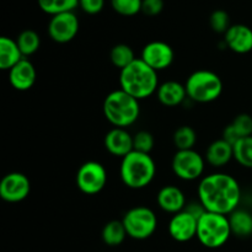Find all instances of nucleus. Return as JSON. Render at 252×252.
<instances>
[{
  "label": "nucleus",
  "instance_id": "f257e3e1",
  "mask_svg": "<svg viewBox=\"0 0 252 252\" xmlns=\"http://www.w3.org/2000/svg\"><path fill=\"white\" fill-rule=\"evenodd\" d=\"M198 201L207 212L229 216L238 209L241 189L231 175L224 172L207 175L198 185Z\"/></svg>",
  "mask_w": 252,
  "mask_h": 252
},
{
  "label": "nucleus",
  "instance_id": "5701e85b",
  "mask_svg": "<svg viewBox=\"0 0 252 252\" xmlns=\"http://www.w3.org/2000/svg\"><path fill=\"white\" fill-rule=\"evenodd\" d=\"M16 43L21 51L22 56L30 57L36 53L41 46V38L33 30H25L17 36Z\"/></svg>",
  "mask_w": 252,
  "mask_h": 252
},
{
  "label": "nucleus",
  "instance_id": "9b49d317",
  "mask_svg": "<svg viewBox=\"0 0 252 252\" xmlns=\"http://www.w3.org/2000/svg\"><path fill=\"white\" fill-rule=\"evenodd\" d=\"M79 32V19L73 11L52 16L48 24V34L57 43L73 41Z\"/></svg>",
  "mask_w": 252,
  "mask_h": 252
},
{
  "label": "nucleus",
  "instance_id": "9d476101",
  "mask_svg": "<svg viewBox=\"0 0 252 252\" xmlns=\"http://www.w3.org/2000/svg\"><path fill=\"white\" fill-rule=\"evenodd\" d=\"M31 192V182L21 172H10L0 182V197L7 203H19L26 199Z\"/></svg>",
  "mask_w": 252,
  "mask_h": 252
},
{
  "label": "nucleus",
  "instance_id": "f3484780",
  "mask_svg": "<svg viewBox=\"0 0 252 252\" xmlns=\"http://www.w3.org/2000/svg\"><path fill=\"white\" fill-rule=\"evenodd\" d=\"M158 204L164 212L170 214L180 213L186 207V197L185 193L176 186L167 185L164 186L157 196Z\"/></svg>",
  "mask_w": 252,
  "mask_h": 252
},
{
  "label": "nucleus",
  "instance_id": "c85d7f7f",
  "mask_svg": "<svg viewBox=\"0 0 252 252\" xmlns=\"http://www.w3.org/2000/svg\"><path fill=\"white\" fill-rule=\"evenodd\" d=\"M230 126L239 139L252 135V117L248 113H241V115L236 116Z\"/></svg>",
  "mask_w": 252,
  "mask_h": 252
},
{
  "label": "nucleus",
  "instance_id": "c756f323",
  "mask_svg": "<svg viewBox=\"0 0 252 252\" xmlns=\"http://www.w3.org/2000/svg\"><path fill=\"white\" fill-rule=\"evenodd\" d=\"M154 137L148 130H139L133 135V147L135 152L149 154L154 148Z\"/></svg>",
  "mask_w": 252,
  "mask_h": 252
},
{
  "label": "nucleus",
  "instance_id": "7c9ffc66",
  "mask_svg": "<svg viewBox=\"0 0 252 252\" xmlns=\"http://www.w3.org/2000/svg\"><path fill=\"white\" fill-rule=\"evenodd\" d=\"M209 22H211L212 30L217 33H225L229 27L231 26L228 12L224 10H216L212 12Z\"/></svg>",
  "mask_w": 252,
  "mask_h": 252
},
{
  "label": "nucleus",
  "instance_id": "393cba45",
  "mask_svg": "<svg viewBox=\"0 0 252 252\" xmlns=\"http://www.w3.org/2000/svg\"><path fill=\"white\" fill-rule=\"evenodd\" d=\"M37 1L39 9L52 16L73 11L79 5V0H37Z\"/></svg>",
  "mask_w": 252,
  "mask_h": 252
},
{
  "label": "nucleus",
  "instance_id": "a211bd4d",
  "mask_svg": "<svg viewBox=\"0 0 252 252\" xmlns=\"http://www.w3.org/2000/svg\"><path fill=\"white\" fill-rule=\"evenodd\" d=\"M157 96L161 105L167 106V107H175V106L181 105L186 100L187 93L186 88L181 83L169 80L160 84L157 91Z\"/></svg>",
  "mask_w": 252,
  "mask_h": 252
},
{
  "label": "nucleus",
  "instance_id": "4be33fe9",
  "mask_svg": "<svg viewBox=\"0 0 252 252\" xmlns=\"http://www.w3.org/2000/svg\"><path fill=\"white\" fill-rule=\"evenodd\" d=\"M128 236L122 220H111L103 226L102 240L108 246H118Z\"/></svg>",
  "mask_w": 252,
  "mask_h": 252
},
{
  "label": "nucleus",
  "instance_id": "aec40b11",
  "mask_svg": "<svg viewBox=\"0 0 252 252\" xmlns=\"http://www.w3.org/2000/svg\"><path fill=\"white\" fill-rule=\"evenodd\" d=\"M24 58L25 57L22 56L16 41L9 37L0 38V69L1 70H10Z\"/></svg>",
  "mask_w": 252,
  "mask_h": 252
},
{
  "label": "nucleus",
  "instance_id": "1a4fd4ad",
  "mask_svg": "<svg viewBox=\"0 0 252 252\" xmlns=\"http://www.w3.org/2000/svg\"><path fill=\"white\" fill-rule=\"evenodd\" d=\"M107 184V171L101 162L86 161L76 172V186L83 193L97 194Z\"/></svg>",
  "mask_w": 252,
  "mask_h": 252
},
{
  "label": "nucleus",
  "instance_id": "39448f33",
  "mask_svg": "<svg viewBox=\"0 0 252 252\" xmlns=\"http://www.w3.org/2000/svg\"><path fill=\"white\" fill-rule=\"evenodd\" d=\"M231 236L229 218L218 213L206 212L198 219L197 236L199 243L207 249H218L228 243Z\"/></svg>",
  "mask_w": 252,
  "mask_h": 252
},
{
  "label": "nucleus",
  "instance_id": "72a5a7b5",
  "mask_svg": "<svg viewBox=\"0 0 252 252\" xmlns=\"http://www.w3.org/2000/svg\"><path fill=\"white\" fill-rule=\"evenodd\" d=\"M184 211H186L187 213H189L192 217H194L197 220H198V219L201 218V217L207 212L206 208L203 207V204H202L199 201L198 202H191V203L186 204V207H185Z\"/></svg>",
  "mask_w": 252,
  "mask_h": 252
},
{
  "label": "nucleus",
  "instance_id": "6e6552de",
  "mask_svg": "<svg viewBox=\"0 0 252 252\" xmlns=\"http://www.w3.org/2000/svg\"><path fill=\"white\" fill-rule=\"evenodd\" d=\"M206 160L194 149L177 150L172 158L171 167L174 174L184 181H194L204 172Z\"/></svg>",
  "mask_w": 252,
  "mask_h": 252
},
{
  "label": "nucleus",
  "instance_id": "cd10ccee",
  "mask_svg": "<svg viewBox=\"0 0 252 252\" xmlns=\"http://www.w3.org/2000/svg\"><path fill=\"white\" fill-rule=\"evenodd\" d=\"M143 0H111L112 9L122 16H134L142 11Z\"/></svg>",
  "mask_w": 252,
  "mask_h": 252
},
{
  "label": "nucleus",
  "instance_id": "ddd939ff",
  "mask_svg": "<svg viewBox=\"0 0 252 252\" xmlns=\"http://www.w3.org/2000/svg\"><path fill=\"white\" fill-rule=\"evenodd\" d=\"M198 220L186 211L172 216L169 221V234L177 243H187L197 236Z\"/></svg>",
  "mask_w": 252,
  "mask_h": 252
},
{
  "label": "nucleus",
  "instance_id": "7ed1b4c3",
  "mask_svg": "<svg viewBox=\"0 0 252 252\" xmlns=\"http://www.w3.org/2000/svg\"><path fill=\"white\" fill-rule=\"evenodd\" d=\"M155 174H157V165L150 154L133 150L121 161V180L128 189H145L152 184Z\"/></svg>",
  "mask_w": 252,
  "mask_h": 252
},
{
  "label": "nucleus",
  "instance_id": "412c9836",
  "mask_svg": "<svg viewBox=\"0 0 252 252\" xmlns=\"http://www.w3.org/2000/svg\"><path fill=\"white\" fill-rule=\"evenodd\" d=\"M231 234L239 238H249L252 235V214L244 209H236L229 214Z\"/></svg>",
  "mask_w": 252,
  "mask_h": 252
},
{
  "label": "nucleus",
  "instance_id": "4468645a",
  "mask_svg": "<svg viewBox=\"0 0 252 252\" xmlns=\"http://www.w3.org/2000/svg\"><path fill=\"white\" fill-rule=\"evenodd\" d=\"M106 150L111 155L117 158H125L134 150L133 135L126 128H112L108 130L103 139Z\"/></svg>",
  "mask_w": 252,
  "mask_h": 252
},
{
  "label": "nucleus",
  "instance_id": "423d86ee",
  "mask_svg": "<svg viewBox=\"0 0 252 252\" xmlns=\"http://www.w3.org/2000/svg\"><path fill=\"white\" fill-rule=\"evenodd\" d=\"M187 97L198 103H209L219 98L223 93V81L214 71L197 70L185 83Z\"/></svg>",
  "mask_w": 252,
  "mask_h": 252
},
{
  "label": "nucleus",
  "instance_id": "6ab92c4d",
  "mask_svg": "<svg viewBox=\"0 0 252 252\" xmlns=\"http://www.w3.org/2000/svg\"><path fill=\"white\" fill-rule=\"evenodd\" d=\"M234 158V147L223 138L214 140L206 152V160L211 166L223 167Z\"/></svg>",
  "mask_w": 252,
  "mask_h": 252
},
{
  "label": "nucleus",
  "instance_id": "a878e982",
  "mask_svg": "<svg viewBox=\"0 0 252 252\" xmlns=\"http://www.w3.org/2000/svg\"><path fill=\"white\" fill-rule=\"evenodd\" d=\"M174 144L177 150H191L197 143V134L189 126H182L174 133Z\"/></svg>",
  "mask_w": 252,
  "mask_h": 252
},
{
  "label": "nucleus",
  "instance_id": "dca6fc26",
  "mask_svg": "<svg viewBox=\"0 0 252 252\" xmlns=\"http://www.w3.org/2000/svg\"><path fill=\"white\" fill-rule=\"evenodd\" d=\"M36 69L27 58H24L9 70V81L17 91H27L36 83Z\"/></svg>",
  "mask_w": 252,
  "mask_h": 252
},
{
  "label": "nucleus",
  "instance_id": "20e7f679",
  "mask_svg": "<svg viewBox=\"0 0 252 252\" xmlns=\"http://www.w3.org/2000/svg\"><path fill=\"white\" fill-rule=\"evenodd\" d=\"M103 115L106 120L116 128H127L134 125L140 116L139 100L123 91H112L103 101Z\"/></svg>",
  "mask_w": 252,
  "mask_h": 252
},
{
  "label": "nucleus",
  "instance_id": "2eb2a0df",
  "mask_svg": "<svg viewBox=\"0 0 252 252\" xmlns=\"http://www.w3.org/2000/svg\"><path fill=\"white\" fill-rule=\"evenodd\" d=\"M224 42L234 53H249L252 51V30L243 24L231 25L224 33Z\"/></svg>",
  "mask_w": 252,
  "mask_h": 252
},
{
  "label": "nucleus",
  "instance_id": "2f4dec72",
  "mask_svg": "<svg viewBox=\"0 0 252 252\" xmlns=\"http://www.w3.org/2000/svg\"><path fill=\"white\" fill-rule=\"evenodd\" d=\"M79 6L89 15H96L102 11L105 0H79Z\"/></svg>",
  "mask_w": 252,
  "mask_h": 252
},
{
  "label": "nucleus",
  "instance_id": "0eeeda50",
  "mask_svg": "<svg viewBox=\"0 0 252 252\" xmlns=\"http://www.w3.org/2000/svg\"><path fill=\"white\" fill-rule=\"evenodd\" d=\"M123 225L129 238L145 240L155 233L158 228V217L148 207H134L125 214Z\"/></svg>",
  "mask_w": 252,
  "mask_h": 252
},
{
  "label": "nucleus",
  "instance_id": "f03ea898",
  "mask_svg": "<svg viewBox=\"0 0 252 252\" xmlns=\"http://www.w3.org/2000/svg\"><path fill=\"white\" fill-rule=\"evenodd\" d=\"M120 86L137 100H144L157 94L159 88L158 71L137 58L120 73Z\"/></svg>",
  "mask_w": 252,
  "mask_h": 252
},
{
  "label": "nucleus",
  "instance_id": "b1692460",
  "mask_svg": "<svg viewBox=\"0 0 252 252\" xmlns=\"http://www.w3.org/2000/svg\"><path fill=\"white\" fill-rule=\"evenodd\" d=\"M110 59L111 63H112L116 68L122 70L126 66L132 64L137 58H135L133 49L130 48L128 44L120 43L116 44L115 47H112V49H111L110 52Z\"/></svg>",
  "mask_w": 252,
  "mask_h": 252
},
{
  "label": "nucleus",
  "instance_id": "f8f14e48",
  "mask_svg": "<svg viewBox=\"0 0 252 252\" xmlns=\"http://www.w3.org/2000/svg\"><path fill=\"white\" fill-rule=\"evenodd\" d=\"M174 49L170 44L162 41H153L145 44L140 56V59L155 71H161L169 68L174 62Z\"/></svg>",
  "mask_w": 252,
  "mask_h": 252
},
{
  "label": "nucleus",
  "instance_id": "bb28decb",
  "mask_svg": "<svg viewBox=\"0 0 252 252\" xmlns=\"http://www.w3.org/2000/svg\"><path fill=\"white\" fill-rule=\"evenodd\" d=\"M234 159L241 166L252 169V135L241 138L234 144Z\"/></svg>",
  "mask_w": 252,
  "mask_h": 252
},
{
  "label": "nucleus",
  "instance_id": "473e14b6",
  "mask_svg": "<svg viewBox=\"0 0 252 252\" xmlns=\"http://www.w3.org/2000/svg\"><path fill=\"white\" fill-rule=\"evenodd\" d=\"M164 9V0H143L142 12L148 16H157Z\"/></svg>",
  "mask_w": 252,
  "mask_h": 252
}]
</instances>
